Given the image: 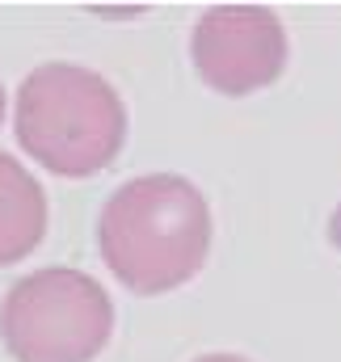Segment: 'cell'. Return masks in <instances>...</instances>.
Listing matches in <instances>:
<instances>
[{
  "label": "cell",
  "instance_id": "1",
  "mask_svg": "<svg viewBox=\"0 0 341 362\" xmlns=\"http://www.w3.org/2000/svg\"><path fill=\"white\" fill-rule=\"evenodd\" d=\"M97 249L135 295L185 286L211 253V206L202 189L173 173L135 177L114 189L97 223Z\"/></svg>",
  "mask_w": 341,
  "mask_h": 362
},
{
  "label": "cell",
  "instance_id": "2",
  "mask_svg": "<svg viewBox=\"0 0 341 362\" xmlns=\"http://www.w3.org/2000/svg\"><path fill=\"white\" fill-rule=\"evenodd\" d=\"M13 127L17 144L55 177H93L122 152L127 110L93 68L42 64L17 89Z\"/></svg>",
  "mask_w": 341,
  "mask_h": 362
},
{
  "label": "cell",
  "instance_id": "3",
  "mask_svg": "<svg viewBox=\"0 0 341 362\" xmlns=\"http://www.w3.org/2000/svg\"><path fill=\"white\" fill-rule=\"evenodd\" d=\"M0 333L17 362H93L114 333V303L97 278L51 266L4 295Z\"/></svg>",
  "mask_w": 341,
  "mask_h": 362
},
{
  "label": "cell",
  "instance_id": "4",
  "mask_svg": "<svg viewBox=\"0 0 341 362\" xmlns=\"http://www.w3.org/2000/svg\"><path fill=\"white\" fill-rule=\"evenodd\" d=\"M190 55L215 93L245 97L282 76L287 34L282 21L261 4H219L198 17Z\"/></svg>",
  "mask_w": 341,
  "mask_h": 362
},
{
  "label": "cell",
  "instance_id": "5",
  "mask_svg": "<svg viewBox=\"0 0 341 362\" xmlns=\"http://www.w3.org/2000/svg\"><path fill=\"white\" fill-rule=\"evenodd\" d=\"M47 236V194L8 152H0V266L30 257Z\"/></svg>",
  "mask_w": 341,
  "mask_h": 362
},
{
  "label": "cell",
  "instance_id": "6",
  "mask_svg": "<svg viewBox=\"0 0 341 362\" xmlns=\"http://www.w3.org/2000/svg\"><path fill=\"white\" fill-rule=\"evenodd\" d=\"M329 240H333V245L341 249V206L333 211V219H329Z\"/></svg>",
  "mask_w": 341,
  "mask_h": 362
},
{
  "label": "cell",
  "instance_id": "7",
  "mask_svg": "<svg viewBox=\"0 0 341 362\" xmlns=\"http://www.w3.org/2000/svg\"><path fill=\"white\" fill-rule=\"evenodd\" d=\"M194 362H249V358H241V354H207V358H194Z\"/></svg>",
  "mask_w": 341,
  "mask_h": 362
},
{
  "label": "cell",
  "instance_id": "8",
  "mask_svg": "<svg viewBox=\"0 0 341 362\" xmlns=\"http://www.w3.org/2000/svg\"><path fill=\"white\" fill-rule=\"evenodd\" d=\"M0 122H4V85H0Z\"/></svg>",
  "mask_w": 341,
  "mask_h": 362
}]
</instances>
